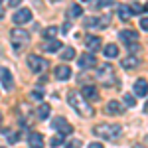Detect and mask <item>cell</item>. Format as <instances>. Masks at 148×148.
<instances>
[{"label":"cell","mask_w":148,"mask_h":148,"mask_svg":"<svg viewBox=\"0 0 148 148\" xmlns=\"http://www.w3.org/2000/svg\"><path fill=\"white\" fill-rule=\"evenodd\" d=\"M67 103L73 107V109H75V113H79L81 116H85V119H91L93 114H95L93 107L85 101V99H83L77 91H69L67 93Z\"/></svg>","instance_id":"1"},{"label":"cell","mask_w":148,"mask_h":148,"mask_svg":"<svg viewBox=\"0 0 148 148\" xmlns=\"http://www.w3.org/2000/svg\"><path fill=\"white\" fill-rule=\"evenodd\" d=\"M93 134L97 138H105V140H114L123 134V126L116 123H103L93 128Z\"/></svg>","instance_id":"2"},{"label":"cell","mask_w":148,"mask_h":148,"mask_svg":"<svg viewBox=\"0 0 148 148\" xmlns=\"http://www.w3.org/2000/svg\"><path fill=\"white\" fill-rule=\"evenodd\" d=\"M95 77L101 81L103 85H107V87L116 83V77H114V69H113V65H111V63H103L101 67L97 69Z\"/></svg>","instance_id":"3"},{"label":"cell","mask_w":148,"mask_h":148,"mask_svg":"<svg viewBox=\"0 0 148 148\" xmlns=\"http://www.w3.org/2000/svg\"><path fill=\"white\" fill-rule=\"evenodd\" d=\"M51 126L59 132V136H67V134L73 132V126L69 125L63 116H56V119H53V123H51Z\"/></svg>","instance_id":"4"},{"label":"cell","mask_w":148,"mask_h":148,"mask_svg":"<svg viewBox=\"0 0 148 148\" xmlns=\"http://www.w3.org/2000/svg\"><path fill=\"white\" fill-rule=\"evenodd\" d=\"M28 67L32 69L34 73H42V71L47 69V59H44L40 56H30L28 57Z\"/></svg>","instance_id":"5"},{"label":"cell","mask_w":148,"mask_h":148,"mask_svg":"<svg viewBox=\"0 0 148 148\" xmlns=\"http://www.w3.org/2000/svg\"><path fill=\"white\" fill-rule=\"evenodd\" d=\"M10 38H12V42H14L16 47H20V46H24V44L30 42V34H28L26 30H22V28H14L10 32Z\"/></svg>","instance_id":"6"},{"label":"cell","mask_w":148,"mask_h":148,"mask_svg":"<svg viewBox=\"0 0 148 148\" xmlns=\"http://www.w3.org/2000/svg\"><path fill=\"white\" fill-rule=\"evenodd\" d=\"M79 95L89 103V105L99 101V91H97V87H95V85H83V87H81V91H79Z\"/></svg>","instance_id":"7"},{"label":"cell","mask_w":148,"mask_h":148,"mask_svg":"<svg viewBox=\"0 0 148 148\" xmlns=\"http://www.w3.org/2000/svg\"><path fill=\"white\" fill-rule=\"evenodd\" d=\"M0 81H2V87L6 91H12L14 89V75L8 67H2L0 69Z\"/></svg>","instance_id":"8"},{"label":"cell","mask_w":148,"mask_h":148,"mask_svg":"<svg viewBox=\"0 0 148 148\" xmlns=\"http://www.w3.org/2000/svg\"><path fill=\"white\" fill-rule=\"evenodd\" d=\"M119 40L125 42V46H130V44H138L140 36H138V32H134V30H123V32L119 34Z\"/></svg>","instance_id":"9"},{"label":"cell","mask_w":148,"mask_h":148,"mask_svg":"<svg viewBox=\"0 0 148 148\" xmlns=\"http://www.w3.org/2000/svg\"><path fill=\"white\" fill-rule=\"evenodd\" d=\"M32 20V10L30 8H20L18 12H14V16H12V22L14 24H26Z\"/></svg>","instance_id":"10"},{"label":"cell","mask_w":148,"mask_h":148,"mask_svg":"<svg viewBox=\"0 0 148 148\" xmlns=\"http://www.w3.org/2000/svg\"><path fill=\"white\" fill-rule=\"evenodd\" d=\"M77 65L81 69H89L95 65V53H89V51H85V53H81L79 59H77Z\"/></svg>","instance_id":"11"},{"label":"cell","mask_w":148,"mask_h":148,"mask_svg":"<svg viewBox=\"0 0 148 148\" xmlns=\"http://www.w3.org/2000/svg\"><path fill=\"white\" fill-rule=\"evenodd\" d=\"M101 38L99 36H87L85 38V46H87V49H89V53H95L99 47H101Z\"/></svg>","instance_id":"12"},{"label":"cell","mask_w":148,"mask_h":148,"mask_svg":"<svg viewBox=\"0 0 148 148\" xmlns=\"http://www.w3.org/2000/svg\"><path fill=\"white\" fill-rule=\"evenodd\" d=\"M53 73H56V77H57L59 81H67L69 77H71V67L63 63V65H57Z\"/></svg>","instance_id":"13"},{"label":"cell","mask_w":148,"mask_h":148,"mask_svg":"<svg viewBox=\"0 0 148 148\" xmlns=\"http://www.w3.org/2000/svg\"><path fill=\"white\" fill-rule=\"evenodd\" d=\"M28 146L30 148H44V136L38 134V132H32L28 136Z\"/></svg>","instance_id":"14"},{"label":"cell","mask_w":148,"mask_h":148,"mask_svg":"<svg viewBox=\"0 0 148 148\" xmlns=\"http://www.w3.org/2000/svg\"><path fill=\"white\" fill-rule=\"evenodd\" d=\"M121 65H123L125 69H134V67L140 65V57L138 56H128V57H125V59L121 61Z\"/></svg>","instance_id":"15"},{"label":"cell","mask_w":148,"mask_h":148,"mask_svg":"<svg viewBox=\"0 0 148 148\" xmlns=\"http://www.w3.org/2000/svg\"><path fill=\"white\" fill-rule=\"evenodd\" d=\"M132 91H134V95H138V97H146V79H144V77L136 79Z\"/></svg>","instance_id":"16"},{"label":"cell","mask_w":148,"mask_h":148,"mask_svg":"<svg viewBox=\"0 0 148 148\" xmlns=\"http://www.w3.org/2000/svg\"><path fill=\"white\" fill-rule=\"evenodd\" d=\"M125 111L123 107H121V103L119 101H109L107 103V107H105V113L107 114H121Z\"/></svg>","instance_id":"17"},{"label":"cell","mask_w":148,"mask_h":148,"mask_svg":"<svg viewBox=\"0 0 148 148\" xmlns=\"http://www.w3.org/2000/svg\"><path fill=\"white\" fill-rule=\"evenodd\" d=\"M42 49L47 51V53L57 51V49H61V42H59V40H47L46 44H42Z\"/></svg>","instance_id":"18"},{"label":"cell","mask_w":148,"mask_h":148,"mask_svg":"<svg viewBox=\"0 0 148 148\" xmlns=\"http://www.w3.org/2000/svg\"><path fill=\"white\" fill-rule=\"evenodd\" d=\"M103 53L107 59H114V57H119V47L114 46V44H109V46L103 47Z\"/></svg>","instance_id":"19"},{"label":"cell","mask_w":148,"mask_h":148,"mask_svg":"<svg viewBox=\"0 0 148 148\" xmlns=\"http://www.w3.org/2000/svg\"><path fill=\"white\" fill-rule=\"evenodd\" d=\"M49 113H51V107H49L47 103H44V105L38 107V119H40V121H46L47 116H49Z\"/></svg>","instance_id":"20"},{"label":"cell","mask_w":148,"mask_h":148,"mask_svg":"<svg viewBox=\"0 0 148 148\" xmlns=\"http://www.w3.org/2000/svg\"><path fill=\"white\" fill-rule=\"evenodd\" d=\"M57 32H59V28H57V26H49V28L44 30V38H46V40H56Z\"/></svg>","instance_id":"21"},{"label":"cell","mask_w":148,"mask_h":148,"mask_svg":"<svg viewBox=\"0 0 148 148\" xmlns=\"http://www.w3.org/2000/svg\"><path fill=\"white\" fill-rule=\"evenodd\" d=\"M81 14H83V8H81L79 4H71L69 6V16L71 18H79Z\"/></svg>","instance_id":"22"},{"label":"cell","mask_w":148,"mask_h":148,"mask_svg":"<svg viewBox=\"0 0 148 148\" xmlns=\"http://www.w3.org/2000/svg\"><path fill=\"white\" fill-rule=\"evenodd\" d=\"M73 57H75V49H73V47H65V49L61 51V57H59V59L69 61V59H73Z\"/></svg>","instance_id":"23"},{"label":"cell","mask_w":148,"mask_h":148,"mask_svg":"<svg viewBox=\"0 0 148 148\" xmlns=\"http://www.w3.org/2000/svg\"><path fill=\"white\" fill-rule=\"evenodd\" d=\"M111 24V14H103L101 18H97V26L99 28H107Z\"/></svg>","instance_id":"24"},{"label":"cell","mask_w":148,"mask_h":148,"mask_svg":"<svg viewBox=\"0 0 148 148\" xmlns=\"http://www.w3.org/2000/svg\"><path fill=\"white\" fill-rule=\"evenodd\" d=\"M128 12H130V14H142V12H144V6H142L140 2H132L130 8H128Z\"/></svg>","instance_id":"25"},{"label":"cell","mask_w":148,"mask_h":148,"mask_svg":"<svg viewBox=\"0 0 148 148\" xmlns=\"http://www.w3.org/2000/svg\"><path fill=\"white\" fill-rule=\"evenodd\" d=\"M4 134H6V140H8L10 144H16V142H18V132H14V130H4Z\"/></svg>","instance_id":"26"},{"label":"cell","mask_w":148,"mask_h":148,"mask_svg":"<svg viewBox=\"0 0 148 148\" xmlns=\"http://www.w3.org/2000/svg\"><path fill=\"white\" fill-rule=\"evenodd\" d=\"M126 107H134L136 105V99H134V95H130V93H125V99H123Z\"/></svg>","instance_id":"27"},{"label":"cell","mask_w":148,"mask_h":148,"mask_svg":"<svg viewBox=\"0 0 148 148\" xmlns=\"http://www.w3.org/2000/svg\"><path fill=\"white\" fill-rule=\"evenodd\" d=\"M119 16H121V20H128V18H130V12H128V8H125V6H121V8H119Z\"/></svg>","instance_id":"28"},{"label":"cell","mask_w":148,"mask_h":148,"mask_svg":"<svg viewBox=\"0 0 148 148\" xmlns=\"http://www.w3.org/2000/svg\"><path fill=\"white\" fill-rule=\"evenodd\" d=\"M63 140H65L63 136H53L49 142H51V146H53V148H57V146H61V144H63Z\"/></svg>","instance_id":"29"},{"label":"cell","mask_w":148,"mask_h":148,"mask_svg":"<svg viewBox=\"0 0 148 148\" xmlns=\"http://www.w3.org/2000/svg\"><path fill=\"white\" fill-rule=\"evenodd\" d=\"M85 26H87V28H89V26H97V18H95V16H93V18H85Z\"/></svg>","instance_id":"30"},{"label":"cell","mask_w":148,"mask_h":148,"mask_svg":"<svg viewBox=\"0 0 148 148\" xmlns=\"http://www.w3.org/2000/svg\"><path fill=\"white\" fill-rule=\"evenodd\" d=\"M140 30H148V18L146 16L140 18Z\"/></svg>","instance_id":"31"},{"label":"cell","mask_w":148,"mask_h":148,"mask_svg":"<svg viewBox=\"0 0 148 148\" xmlns=\"http://www.w3.org/2000/svg\"><path fill=\"white\" fill-rule=\"evenodd\" d=\"M111 4H113V0H99V2H97V6H99V8H105V6H111Z\"/></svg>","instance_id":"32"},{"label":"cell","mask_w":148,"mask_h":148,"mask_svg":"<svg viewBox=\"0 0 148 148\" xmlns=\"http://www.w3.org/2000/svg\"><path fill=\"white\" fill-rule=\"evenodd\" d=\"M42 97H44V93L40 91V89H36V91L32 93V99H38V101H40V99H42Z\"/></svg>","instance_id":"33"},{"label":"cell","mask_w":148,"mask_h":148,"mask_svg":"<svg viewBox=\"0 0 148 148\" xmlns=\"http://www.w3.org/2000/svg\"><path fill=\"white\" fill-rule=\"evenodd\" d=\"M67 148H81V140H77V138H73V142L69 144Z\"/></svg>","instance_id":"34"},{"label":"cell","mask_w":148,"mask_h":148,"mask_svg":"<svg viewBox=\"0 0 148 148\" xmlns=\"http://www.w3.org/2000/svg\"><path fill=\"white\" fill-rule=\"evenodd\" d=\"M20 2H22V0H8V4H10L12 8H16V6H20Z\"/></svg>","instance_id":"35"},{"label":"cell","mask_w":148,"mask_h":148,"mask_svg":"<svg viewBox=\"0 0 148 148\" xmlns=\"http://www.w3.org/2000/svg\"><path fill=\"white\" fill-rule=\"evenodd\" d=\"M89 148H103V144H99V142H91Z\"/></svg>","instance_id":"36"},{"label":"cell","mask_w":148,"mask_h":148,"mask_svg":"<svg viewBox=\"0 0 148 148\" xmlns=\"http://www.w3.org/2000/svg\"><path fill=\"white\" fill-rule=\"evenodd\" d=\"M2 18H4V10L0 8V20H2Z\"/></svg>","instance_id":"37"},{"label":"cell","mask_w":148,"mask_h":148,"mask_svg":"<svg viewBox=\"0 0 148 148\" xmlns=\"http://www.w3.org/2000/svg\"><path fill=\"white\" fill-rule=\"evenodd\" d=\"M0 123H2V113H0Z\"/></svg>","instance_id":"38"},{"label":"cell","mask_w":148,"mask_h":148,"mask_svg":"<svg viewBox=\"0 0 148 148\" xmlns=\"http://www.w3.org/2000/svg\"><path fill=\"white\" fill-rule=\"evenodd\" d=\"M83 2H89V0H83Z\"/></svg>","instance_id":"39"},{"label":"cell","mask_w":148,"mask_h":148,"mask_svg":"<svg viewBox=\"0 0 148 148\" xmlns=\"http://www.w3.org/2000/svg\"><path fill=\"white\" fill-rule=\"evenodd\" d=\"M51 2H56V0H51Z\"/></svg>","instance_id":"40"},{"label":"cell","mask_w":148,"mask_h":148,"mask_svg":"<svg viewBox=\"0 0 148 148\" xmlns=\"http://www.w3.org/2000/svg\"><path fill=\"white\" fill-rule=\"evenodd\" d=\"M0 2H2V0H0Z\"/></svg>","instance_id":"41"}]
</instances>
